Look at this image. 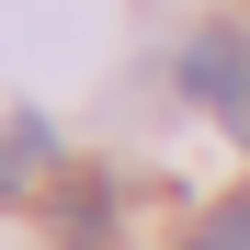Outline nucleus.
I'll return each instance as SVG.
<instances>
[{
	"label": "nucleus",
	"instance_id": "1",
	"mask_svg": "<svg viewBox=\"0 0 250 250\" xmlns=\"http://www.w3.org/2000/svg\"><path fill=\"white\" fill-rule=\"evenodd\" d=\"M182 91H193V103H216V114H250V34L205 23L193 46H182Z\"/></svg>",
	"mask_w": 250,
	"mask_h": 250
},
{
	"label": "nucleus",
	"instance_id": "2",
	"mask_svg": "<svg viewBox=\"0 0 250 250\" xmlns=\"http://www.w3.org/2000/svg\"><path fill=\"white\" fill-rule=\"evenodd\" d=\"M57 239H68V250H103V239H114V193H103L91 171L57 193Z\"/></svg>",
	"mask_w": 250,
	"mask_h": 250
},
{
	"label": "nucleus",
	"instance_id": "3",
	"mask_svg": "<svg viewBox=\"0 0 250 250\" xmlns=\"http://www.w3.org/2000/svg\"><path fill=\"white\" fill-rule=\"evenodd\" d=\"M34 159H46V125H12V137H0V205L23 193V171H34Z\"/></svg>",
	"mask_w": 250,
	"mask_h": 250
},
{
	"label": "nucleus",
	"instance_id": "4",
	"mask_svg": "<svg viewBox=\"0 0 250 250\" xmlns=\"http://www.w3.org/2000/svg\"><path fill=\"white\" fill-rule=\"evenodd\" d=\"M193 250H250V205H216V216L193 228Z\"/></svg>",
	"mask_w": 250,
	"mask_h": 250
},
{
	"label": "nucleus",
	"instance_id": "5",
	"mask_svg": "<svg viewBox=\"0 0 250 250\" xmlns=\"http://www.w3.org/2000/svg\"><path fill=\"white\" fill-rule=\"evenodd\" d=\"M239 125H250V114H239Z\"/></svg>",
	"mask_w": 250,
	"mask_h": 250
}]
</instances>
